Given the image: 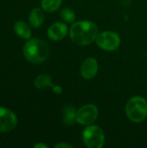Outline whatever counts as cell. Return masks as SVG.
Segmentation results:
<instances>
[{
	"instance_id": "1",
	"label": "cell",
	"mask_w": 147,
	"mask_h": 148,
	"mask_svg": "<svg viewBox=\"0 0 147 148\" xmlns=\"http://www.w3.org/2000/svg\"><path fill=\"white\" fill-rule=\"evenodd\" d=\"M99 34V28L92 21L81 20L72 23L69 29L71 41L78 46H88L95 42Z\"/></svg>"
},
{
	"instance_id": "2",
	"label": "cell",
	"mask_w": 147,
	"mask_h": 148,
	"mask_svg": "<svg viewBox=\"0 0 147 148\" xmlns=\"http://www.w3.org/2000/svg\"><path fill=\"white\" fill-rule=\"evenodd\" d=\"M23 53L29 62L40 64L48 59L49 56V47L44 40L30 38L27 40L23 45Z\"/></svg>"
},
{
	"instance_id": "3",
	"label": "cell",
	"mask_w": 147,
	"mask_h": 148,
	"mask_svg": "<svg viewBox=\"0 0 147 148\" xmlns=\"http://www.w3.org/2000/svg\"><path fill=\"white\" fill-rule=\"evenodd\" d=\"M125 110L131 121L134 123L143 122L147 118V100L139 95L133 96L127 101Z\"/></svg>"
},
{
	"instance_id": "4",
	"label": "cell",
	"mask_w": 147,
	"mask_h": 148,
	"mask_svg": "<svg viewBox=\"0 0 147 148\" xmlns=\"http://www.w3.org/2000/svg\"><path fill=\"white\" fill-rule=\"evenodd\" d=\"M82 140L88 148H101L105 143V134L103 129L96 125L87 126L82 131Z\"/></svg>"
},
{
	"instance_id": "5",
	"label": "cell",
	"mask_w": 147,
	"mask_h": 148,
	"mask_svg": "<svg viewBox=\"0 0 147 148\" xmlns=\"http://www.w3.org/2000/svg\"><path fill=\"white\" fill-rule=\"evenodd\" d=\"M120 36L118 33L112 30H105L98 34L95 43L105 51H115L120 46Z\"/></svg>"
},
{
	"instance_id": "6",
	"label": "cell",
	"mask_w": 147,
	"mask_h": 148,
	"mask_svg": "<svg viewBox=\"0 0 147 148\" xmlns=\"http://www.w3.org/2000/svg\"><path fill=\"white\" fill-rule=\"evenodd\" d=\"M99 116V109L94 104H86L76 112V122L82 126L93 125Z\"/></svg>"
},
{
	"instance_id": "7",
	"label": "cell",
	"mask_w": 147,
	"mask_h": 148,
	"mask_svg": "<svg viewBox=\"0 0 147 148\" xmlns=\"http://www.w3.org/2000/svg\"><path fill=\"white\" fill-rule=\"evenodd\" d=\"M17 117L11 110L0 107V133H8L15 129Z\"/></svg>"
},
{
	"instance_id": "8",
	"label": "cell",
	"mask_w": 147,
	"mask_h": 148,
	"mask_svg": "<svg viewBox=\"0 0 147 148\" xmlns=\"http://www.w3.org/2000/svg\"><path fill=\"white\" fill-rule=\"evenodd\" d=\"M68 32L69 29L67 23L63 22H55L49 27L47 35L52 41H61L67 36Z\"/></svg>"
},
{
	"instance_id": "9",
	"label": "cell",
	"mask_w": 147,
	"mask_h": 148,
	"mask_svg": "<svg viewBox=\"0 0 147 148\" xmlns=\"http://www.w3.org/2000/svg\"><path fill=\"white\" fill-rule=\"evenodd\" d=\"M99 70V64L95 58L88 57L83 61L81 66V75L86 80H91L94 78Z\"/></svg>"
},
{
	"instance_id": "10",
	"label": "cell",
	"mask_w": 147,
	"mask_h": 148,
	"mask_svg": "<svg viewBox=\"0 0 147 148\" xmlns=\"http://www.w3.org/2000/svg\"><path fill=\"white\" fill-rule=\"evenodd\" d=\"M14 30L15 33L21 38L29 40L31 38L32 32L29 25L24 21H17L14 24Z\"/></svg>"
},
{
	"instance_id": "11",
	"label": "cell",
	"mask_w": 147,
	"mask_h": 148,
	"mask_svg": "<svg viewBox=\"0 0 147 148\" xmlns=\"http://www.w3.org/2000/svg\"><path fill=\"white\" fill-rule=\"evenodd\" d=\"M29 22L33 28L41 27L44 22L43 11L39 8H34L29 15Z\"/></svg>"
},
{
	"instance_id": "12",
	"label": "cell",
	"mask_w": 147,
	"mask_h": 148,
	"mask_svg": "<svg viewBox=\"0 0 147 148\" xmlns=\"http://www.w3.org/2000/svg\"><path fill=\"white\" fill-rule=\"evenodd\" d=\"M76 112L77 110L74 106L66 105L63 108V124L66 126H73L76 122Z\"/></svg>"
},
{
	"instance_id": "13",
	"label": "cell",
	"mask_w": 147,
	"mask_h": 148,
	"mask_svg": "<svg viewBox=\"0 0 147 148\" xmlns=\"http://www.w3.org/2000/svg\"><path fill=\"white\" fill-rule=\"evenodd\" d=\"M34 86L37 89H43L46 88H51L54 86L52 82V78L47 74H41L34 81Z\"/></svg>"
},
{
	"instance_id": "14",
	"label": "cell",
	"mask_w": 147,
	"mask_h": 148,
	"mask_svg": "<svg viewBox=\"0 0 147 148\" xmlns=\"http://www.w3.org/2000/svg\"><path fill=\"white\" fill-rule=\"evenodd\" d=\"M62 0H42L41 7L46 12H55L62 6Z\"/></svg>"
},
{
	"instance_id": "15",
	"label": "cell",
	"mask_w": 147,
	"mask_h": 148,
	"mask_svg": "<svg viewBox=\"0 0 147 148\" xmlns=\"http://www.w3.org/2000/svg\"><path fill=\"white\" fill-rule=\"evenodd\" d=\"M60 16L62 21H64L65 23H73L75 22V18H76L75 12L68 7H64L63 9H62L60 12Z\"/></svg>"
},
{
	"instance_id": "16",
	"label": "cell",
	"mask_w": 147,
	"mask_h": 148,
	"mask_svg": "<svg viewBox=\"0 0 147 148\" xmlns=\"http://www.w3.org/2000/svg\"><path fill=\"white\" fill-rule=\"evenodd\" d=\"M52 90L55 95H61L62 93V88L59 85H54L52 87Z\"/></svg>"
},
{
	"instance_id": "17",
	"label": "cell",
	"mask_w": 147,
	"mask_h": 148,
	"mask_svg": "<svg viewBox=\"0 0 147 148\" xmlns=\"http://www.w3.org/2000/svg\"><path fill=\"white\" fill-rule=\"evenodd\" d=\"M55 148H73V146L68 143H58L55 146Z\"/></svg>"
},
{
	"instance_id": "18",
	"label": "cell",
	"mask_w": 147,
	"mask_h": 148,
	"mask_svg": "<svg viewBox=\"0 0 147 148\" xmlns=\"http://www.w3.org/2000/svg\"><path fill=\"white\" fill-rule=\"evenodd\" d=\"M35 148H48V145H46V144H44V143H42V142H39V143H37V144H36L35 145Z\"/></svg>"
}]
</instances>
